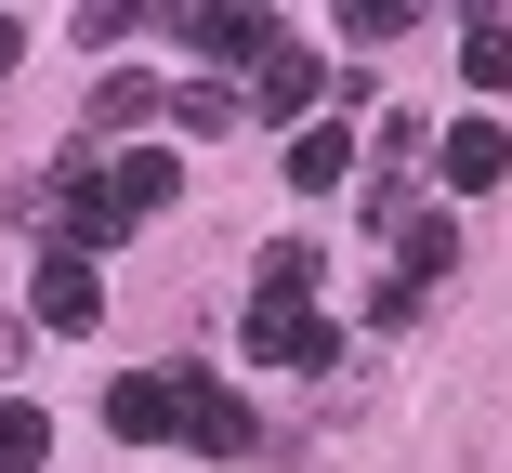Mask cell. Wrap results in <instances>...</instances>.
<instances>
[{"label": "cell", "mask_w": 512, "mask_h": 473, "mask_svg": "<svg viewBox=\"0 0 512 473\" xmlns=\"http://www.w3.org/2000/svg\"><path fill=\"white\" fill-rule=\"evenodd\" d=\"M197 382H211V368H119L106 382V434L119 447H171L184 408H197Z\"/></svg>", "instance_id": "obj_1"}, {"label": "cell", "mask_w": 512, "mask_h": 473, "mask_svg": "<svg viewBox=\"0 0 512 473\" xmlns=\"http://www.w3.org/2000/svg\"><path fill=\"white\" fill-rule=\"evenodd\" d=\"M316 92H329V66L302 53L289 27H263V53L237 66V106H250V119H289V132H302V119H316Z\"/></svg>", "instance_id": "obj_2"}, {"label": "cell", "mask_w": 512, "mask_h": 473, "mask_svg": "<svg viewBox=\"0 0 512 473\" xmlns=\"http://www.w3.org/2000/svg\"><path fill=\"white\" fill-rule=\"evenodd\" d=\"M27 329H53V342H92V329H106V276H92L79 250H40V276H27Z\"/></svg>", "instance_id": "obj_3"}, {"label": "cell", "mask_w": 512, "mask_h": 473, "mask_svg": "<svg viewBox=\"0 0 512 473\" xmlns=\"http://www.w3.org/2000/svg\"><path fill=\"white\" fill-rule=\"evenodd\" d=\"M237 342H250L263 368H342V342H329V316H316V303H250V316H237Z\"/></svg>", "instance_id": "obj_4"}, {"label": "cell", "mask_w": 512, "mask_h": 473, "mask_svg": "<svg viewBox=\"0 0 512 473\" xmlns=\"http://www.w3.org/2000/svg\"><path fill=\"white\" fill-rule=\"evenodd\" d=\"M263 27H276V14H224V0H184V14H171V40H184L197 66H224V79L263 53Z\"/></svg>", "instance_id": "obj_5"}, {"label": "cell", "mask_w": 512, "mask_h": 473, "mask_svg": "<svg viewBox=\"0 0 512 473\" xmlns=\"http://www.w3.org/2000/svg\"><path fill=\"white\" fill-rule=\"evenodd\" d=\"M184 447H211V460H263V408H250V395H224V382H197Z\"/></svg>", "instance_id": "obj_6"}, {"label": "cell", "mask_w": 512, "mask_h": 473, "mask_svg": "<svg viewBox=\"0 0 512 473\" xmlns=\"http://www.w3.org/2000/svg\"><path fill=\"white\" fill-rule=\"evenodd\" d=\"M434 171H447V184H460V198H486V184H499V171H512V132H499V119H460V132H447V145H434Z\"/></svg>", "instance_id": "obj_7"}, {"label": "cell", "mask_w": 512, "mask_h": 473, "mask_svg": "<svg viewBox=\"0 0 512 473\" xmlns=\"http://www.w3.org/2000/svg\"><path fill=\"white\" fill-rule=\"evenodd\" d=\"M145 119H171V79H145V66L92 79V132H145Z\"/></svg>", "instance_id": "obj_8"}, {"label": "cell", "mask_w": 512, "mask_h": 473, "mask_svg": "<svg viewBox=\"0 0 512 473\" xmlns=\"http://www.w3.org/2000/svg\"><path fill=\"white\" fill-rule=\"evenodd\" d=\"M394 276H407V290L460 276V224H447V211H407V224H394Z\"/></svg>", "instance_id": "obj_9"}, {"label": "cell", "mask_w": 512, "mask_h": 473, "mask_svg": "<svg viewBox=\"0 0 512 473\" xmlns=\"http://www.w3.org/2000/svg\"><path fill=\"white\" fill-rule=\"evenodd\" d=\"M171 184H184V171H171V145H132V158H106V198H119L132 224H158V211H171Z\"/></svg>", "instance_id": "obj_10"}, {"label": "cell", "mask_w": 512, "mask_h": 473, "mask_svg": "<svg viewBox=\"0 0 512 473\" xmlns=\"http://www.w3.org/2000/svg\"><path fill=\"white\" fill-rule=\"evenodd\" d=\"M316 276H329V263H316V237H276V250L250 263V303H316Z\"/></svg>", "instance_id": "obj_11"}, {"label": "cell", "mask_w": 512, "mask_h": 473, "mask_svg": "<svg viewBox=\"0 0 512 473\" xmlns=\"http://www.w3.org/2000/svg\"><path fill=\"white\" fill-rule=\"evenodd\" d=\"M0 473H53V408L40 395H0Z\"/></svg>", "instance_id": "obj_12"}, {"label": "cell", "mask_w": 512, "mask_h": 473, "mask_svg": "<svg viewBox=\"0 0 512 473\" xmlns=\"http://www.w3.org/2000/svg\"><path fill=\"white\" fill-rule=\"evenodd\" d=\"M289 184H355V132L342 119H302L289 132Z\"/></svg>", "instance_id": "obj_13"}, {"label": "cell", "mask_w": 512, "mask_h": 473, "mask_svg": "<svg viewBox=\"0 0 512 473\" xmlns=\"http://www.w3.org/2000/svg\"><path fill=\"white\" fill-rule=\"evenodd\" d=\"M171 119L184 132H237L250 106H237V79H171Z\"/></svg>", "instance_id": "obj_14"}, {"label": "cell", "mask_w": 512, "mask_h": 473, "mask_svg": "<svg viewBox=\"0 0 512 473\" xmlns=\"http://www.w3.org/2000/svg\"><path fill=\"white\" fill-rule=\"evenodd\" d=\"M460 79H486V92L512 79V14H473L460 27Z\"/></svg>", "instance_id": "obj_15"}, {"label": "cell", "mask_w": 512, "mask_h": 473, "mask_svg": "<svg viewBox=\"0 0 512 473\" xmlns=\"http://www.w3.org/2000/svg\"><path fill=\"white\" fill-rule=\"evenodd\" d=\"M342 40H407V0H342Z\"/></svg>", "instance_id": "obj_16"}, {"label": "cell", "mask_w": 512, "mask_h": 473, "mask_svg": "<svg viewBox=\"0 0 512 473\" xmlns=\"http://www.w3.org/2000/svg\"><path fill=\"white\" fill-rule=\"evenodd\" d=\"M27 66V14H0V79H14Z\"/></svg>", "instance_id": "obj_17"}]
</instances>
